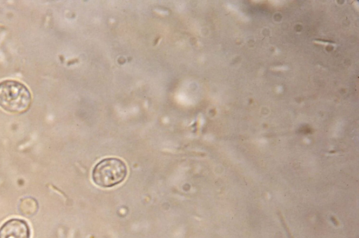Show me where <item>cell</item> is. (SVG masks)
<instances>
[{"label": "cell", "instance_id": "1", "mask_svg": "<svg viewBox=\"0 0 359 238\" xmlns=\"http://www.w3.org/2000/svg\"><path fill=\"white\" fill-rule=\"evenodd\" d=\"M32 96L28 88L15 80L0 82V106L11 113H22L30 106Z\"/></svg>", "mask_w": 359, "mask_h": 238}, {"label": "cell", "instance_id": "2", "mask_svg": "<svg viewBox=\"0 0 359 238\" xmlns=\"http://www.w3.org/2000/svg\"><path fill=\"white\" fill-rule=\"evenodd\" d=\"M127 173V167L123 160L117 158H106L93 167L92 179L101 188H111L123 181Z\"/></svg>", "mask_w": 359, "mask_h": 238}, {"label": "cell", "instance_id": "3", "mask_svg": "<svg viewBox=\"0 0 359 238\" xmlns=\"http://www.w3.org/2000/svg\"><path fill=\"white\" fill-rule=\"evenodd\" d=\"M0 238H30L28 223L20 218H11L0 227Z\"/></svg>", "mask_w": 359, "mask_h": 238}]
</instances>
